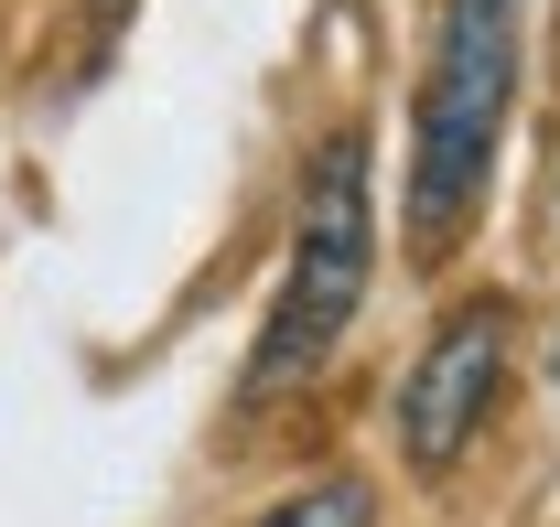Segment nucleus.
I'll use <instances>...</instances> for the list:
<instances>
[{"label":"nucleus","instance_id":"1","mask_svg":"<svg viewBox=\"0 0 560 527\" xmlns=\"http://www.w3.org/2000/svg\"><path fill=\"white\" fill-rule=\"evenodd\" d=\"M517 97V0H442L431 22V66L410 108V259H453V237L486 204V162L506 140Z\"/></svg>","mask_w":560,"mask_h":527},{"label":"nucleus","instance_id":"2","mask_svg":"<svg viewBox=\"0 0 560 527\" xmlns=\"http://www.w3.org/2000/svg\"><path fill=\"white\" fill-rule=\"evenodd\" d=\"M366 280H377V195H366V130H335L302 173V215H291V269H280L270 333L248 355V398L302 388L346 324L366 313Z\"/></svg>","mask_w":560,"mask_h":527},{"label":"nucleus","instance_id":"3","mask_svg":"<svg viewBox=\"0 0 560 527\" xmlns=\"http://www.w3.org/2000/svg\"><path fill=\"white\" fill-rule=\"evenodd\" d=\"M506 302H475V313H453V324L420 344L410 388H399V453L410 473H453V462L475 453V431H486L495 388H506Z\"/></svg>","mask_w":560,"mask_h":527},{"label":"nucleus","instance_id":"4","mask_svg":"<svg viewBox=\"0 0 560 527\" xmlns=\"http://www.w3.org/2000/svg\"><path fill=\"white\" fill-rule=\"evenodd\" d=\"M259 527H377V495H366L355 473H335V484H313V495H280Z\"/></svg>","mask_w":560,"mask_h":527},{"label":"nucleus","instance_id":"5","mask_svg":"<svg viewBox=\"0 0 560 527\" xmlns=\"http://www.w3.org/2000/svg\"><path fill=\"white\" fill-rule=\"evenodd\" d=\"M130 11L140 0H86V66H108V44L130 33Z\"/></svg>","mask_w":560,"mask_h":527},{"label":"nucleus","instance_id":"6","mask_svg":"<svg viewBox=\"0 0 560 527\" xmlns=\"http://www.w3.org/2000/svg\"><path fill=\"white\" fill-rule=\"evenodd\" d=\"M550 388H560V333H550Z\"/></svg>","mask_w":560,"mask_h":527}]
</instances>
